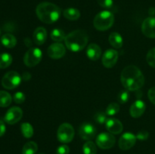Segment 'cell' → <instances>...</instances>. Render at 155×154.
I'll return each instance as SVG.
<instances>
[{
	"instance_id": "cell-1",
	"label": "cell",
	"mask_w": 155,
	"mask_h": 154,
	"mask_svg": "<svg viewBox=\"0 0 155 154\" xmlns=\"http://www.w3.org/2000/svg\"><path fill=\"white\" fill-rule=\"evenodd\" d=\"M120 80L123 86L128 91L139 90L145 83L142 71L134 65H129L123 69Z\"/></svg>"
},
{
	"instance_id": "cell-2",
	"label": "cell",
	"mask_w": 155,
	"mask_h": 154,
	"mask_svg": "<svg viewBox=\"0 0 155 154\" xmlns=\"http://www.w3.org/2000/svg\"><path fill=\"white\" fill-rule=\"evenodd\" d=\"M36 13L39 19L45 24H51L56 22L61 16L58 6L51 2H42L37 5Z\"/></svg>"
},
{
	"instance_id": "cell-3",
	"label": "cell",
	"mask_w": 155,
	"mask_h": 154,
	"mask_svg": "<svg viewBox=\"0 0 155 154\" xmlns=\"http://www.w3.org/2000/svg\"><path fill=\"white\" fill-rule=\"evenodd\" d=\"M88 34L83 30H77L71 32L64 39L66 47L71 51H80L87 45Z\"/></svg>"
},
{
	"instance_id": "cell-4",
	"label": "cell",
	"mask_w": 155,
	"mask_h": 154,
	"mask_svg": "<svg viewBox=\"0 0 155 154\" xmlns=\"http://www.w3.org/2000/svg\"><path fill=\"white\" fill-rule=\"evenodd\" d=\"M114 22V16L109 11H103L99 12L95 17L93 21L94 27L99 31H105L113 26Z\"/></svg>"
},
{
	"instance_id": "cell-5",
	"label": "cell",
	"mask_w": 155,
	"mask_h": 154,
	"mask_svg": "<svg viewBox=\"0 0 155 154\" xmlns=\"http://www.w3.org/2000/svg\"><path fill=\"white\" fill-rule=\"evenodd\" d=\"M21 82V77L16 71H9L6 72L2 79V85L5 89H12L18 87Z\"/></svg>"
},
{
	"instance_id": "cell-6",
	"label": "cell",
	"mask_w": 155,
	"mask_h": 154,
	"mask_svg": "<svg viewBox=\"0 0 155 154\" xmlns=\"http://www.w3.org/2000/svg\"><path fill=\"white\" fill-rule=\"evenodd\" d=\"M74 128L71 124L63 123L58 129L57 137L59 141L63 143H70L74 139Z\"/></svg>"
},
{
	"instance_id": "cell-7",
	"label": "cell",
	"mask_w": 155,
	"mask_h": 154,
	"mask_svg": "<svg viewBox=\"0 0 155 154\" xmlns=\"http://www.w3.org/2000/svg\"><path fill=\"white\" fill-rule=\"evenodd\" d=\"M42 52L39 48H31L26 52L24 57V62L28 67H33L41 61Z\"/></svg>"
},
{
	"instance_id": "cell-8",
	"label": "cell",
	"mask_w": 155,
	"mask_h": 154,
	"mask_svg": "<svg viewBox=\"0 0 155 154\" xmlns=\"http://www.w3.org/2000/svg\"><path fill=\"white\" fill-rule=\"evenodd\" d=\"M96 143L101 149H110V148H111L114 145L115 137L110 133H101L97 137Z\"/></svg>"
},
{
	"instance_id": "cell-9",
	"label": "cell",
	"mask_w": 155,
	"mask_h": 154,
	"mask_svg": "<svg viewBox=\"0 0 155 154\" xmlns=\"http://www.w3.org/2000/svg\"><path fill=\"white\" fill-rule=\"evenodd\" d=\"M23 116V111L20 107H11L4 117V121L9 125H14L21 119Z\"/></svg>"
},
{
	"instance_id": "cell-10",
	"label": "cell",
	"mask_w": 155,
	"mask_h": 154,
	"mask_svg": "<svg viewBox=\"0 0 155 154\" xmlns=\"http://www.w3.org/2000/svg\"><path fill=\"white\" fill-rule=\"evenodd\" d=\"M79 134L83 140H91L96 135V128L92 124L83 123L79 128Z\"/></svg>"
},
{
	"instance_id": "cell-11",
	"label": "cell",
	"mask_w": 155,
	"mask_h": 154,
	"mask_svg": "<svg viewBox=\"0 0 155 154\" xmlns=\"http://www.w3.org/2000/svg\"><path fill=\"white\" fill-rule=\"evenodd\" d=\"M136 136L132 133H124L119 139L118 145L123 150H127L133 147L136 143Z\"/></svg>"
},
{
	"instance_id": "cell-12",
	"label": "cell",
	"mask_w": 155,
	"mask_h": 154,
	"mask_svg": "<svg viewBox=\"0 0 155 154\" xmlns=\"http://www.w3.org/2000/svg\"><path fill=\"white\" fill-rule=\"evenodd\" d=\"M119 57V54L114 49H108L103 54L101 62L104 66L111 68L117 63Z\"/></svg>"
},
{
	"instance_id": "cell-13",
	"label": "cell",
	"mask_w": 155,
	"mask_h": 154,
	"mask_svg": "<svg viewBox=\"0 0 155 154\" xmlns=\"http://www.w3.org/2000/svg\"><path fill=\"white\" fill-rule=\"evenodd\" d=\"M65 47L61 42H55L50 45L47 50L48 55L52 59H60L65 54Z\"/></svg>"
},
{
	"instance_id": "cell-14",
	"label": "cell",
	"mask_w": 155,
	"mask_h": 154,
	"mask_svg": "<svg viewBox=\"0 0 155 154\" xmlns=\"http://www.w3.org/2000/svg\"><path fill=\"white\" fill-rule=\"evenodd\" d=\"M142 31L145 36L151 39L155 38V18L150 17L143 21Z\"/></svg>"
},
{
	"instance_id": "cell-15",
	"label": "cell",
	"mask_w": 155,
	"mask_h": 154,
	"mask_svg": "<svg viewBox=\"0 0 155 154\" xmlns=\"http://www.w3.org/2000/svg\"><path fill=\"white\" fill-rule=\"evenodd\" d=\"M106 128L109 133L112 134H120L124 129V126H123L122 122L117 119H114V118H110V119H107L105 122Z\"/></svg>"
},
{
	"instance_id": "cell-16",
	"label": "cell",
	"mask_w": 155,
	"mask_h": 154,
	"mask_svg": "<svg viewBox=\"0 0 155 154\" xmlns=\"http://www.w3.org/2000/svg\"><path fill=\"white\" fill-rule=\"evenodd\" d=\"M145 108H146V106L145 103L142 100H137L131 105L130 113L132 117L139 118L145 113Z\"/></svg>"
},
{
	"instance_id": "cell-17",
	"label": "cell",
	"mask_w": 155,
	"mask_h": 154,
	"mask_svg": "<svg viewBox=\"0 0 155 154\" xmlns=\"http://www.w3.org/2000/svg\"><path fill=\"white\" fill-rule=\"evenodd\" d=\"M47 39V31L44 27H37L33 32V41L37 45H43Z\"/></svg>"
},
{
	"instance_id": "cell-18",
	"label": "cell",
	"mask_w": 155,
	"mask_h": 154,
	"mask_svg": "<svg viewBox=\"0 0 155 154\" xmlns=\"http://www.w3.org/2000/svg\"><path fill=\"white\" fill-rule=\"evenodd\" d=\"M87 57L92 60H97L100 58L101 55V49L99 45L96 44H90L86 49Z\"/></svg>"
},
{
	"instance_id": "cell-19",
	"label": "cell",
	"mask_w": 155,
	"mask_h": 154,
	"mask_svg": "<svg viewBox=\"0 0 155 154\" xmlns=\"http://www.w3.org/2000/svg\"><path fill=\"white\" fill-rule=\"evenodd\" d=\"M108 40L110 45L114 48H120L123 46L124 41H123L122 36H120V34L116 33V32L110 33Z\"/></svg>"
},
{
	"instance_id": "cell-20",
	"label": "cell",
	"mask_w": 155,
	"mask_h": 154,
	"mask_svg": "<svg viewBox=\"0 0 155 154\" xmlns=\"http://www.w3.org/2000/svg\"><path fill=\"white\" fill-rule=\"evenodd\" d=\"M1 42L2 44L5 48H12L16 45L17 39L13 35L10 34V33H6V34H4L2 36Z\"/></svg>"
},
{
	"instance_id": "cell-21",
	"label": "cell",
	"mask_w": 155,
	"mask_h": 154,
	"mask_svg": "<svg viewBox=\"0 0 155 154\" xmlns=\"http://www.w3.org/2000/svg\"><path fill=\"white\" fill-rule=\"evenodd\" d=\"M64 17L70 21H77L80 18V12L78 9L74 8H69L64 11Z\"/></svg>"
},
{
	"instance_id": "cell-22",
	"label": "cell",
	"mask_w": 155,
	"mask_h": 154,
	"mask_svg": "<svg viewBox=\"0 0 155 154\" xmlns=\"http://www.w3.org/2000/svg\"><path fill=\"white\" fill-rule=\"evenodd\" d=\"M12 98L8 92L5 91H0V107H7L11 104Z\"/></svg>"
},
{
	"instance_id": "cell-23",
	"label": "cell",
	"mask_w": 155,
	"mask_h": 154,
	"mask_svg": "<svg viewBox=\"0 0 155 154\" xmlns=\"http://www.w3.org/2000/svg\"><path fill=\"white\" fill-rule=\"evenodd\" d=\"M37 143L34 141H29L24 144L22 149V154H35L37 152Z\"/></svg>"
},
{
	"instance_id": "cell-24",
	"label": "cell",
	"mask_w": 155,
	"mask_h": 154,
	"mask_svg": "<svg viewBox=\"0 0 155 154\" xmlns=\"http://www.w3.org/2000/svg\"><path fill=\"white\" fill-rule=\"evenodd\" d=\"M12 63V57L8 53H2L0 54V69L8 67Z\"/></svg>"
},
{
	"instance_id": "cell-25",
	"label": "cell",
	"mask_w": 155,
	"mask_h": 154,
	"mask_svg": "<svg viewBox=\"0 0 155 154\" xmlns=\"http://www.w3.org/2000/svg\"><path fill=\"white\" fill-rule=\"evenodd\" d=\"M51 38L53 41L56 42H61V41H64L66 38L64 32L61 29H54L51 31Z\"/></svg>"
},
{
	"instance_id": "cell-26",
	"label": "cell",
	"mask_w": 155,
	"mask_h": 154,
	"mask_svg": "<svg viewBox=\"0 0 155 154\" xmlns=\"http://www.w3.org/2000/svg\"><path fill=\"white\" fill-rule=\"evenodd\" d=\"M21 132L26 138H30L33 135V128L31 124L28 122H24L21 126Z\"/></svg>"
},
{
	"instance_id": "cell-27",
	"label": "cell",
	"mask_w": 155,
	"mask_h": 154,
	"mask_svg": "<svg viewBox=\"0 0 155 154\" xmlns=\"http://www.w3.org/2000/svg\"><path fill=\"white\" fill-rule=\"evenodd\" d=\"M83 152L84 154H96V145L91 140H88L83 146Z\"/></svg>"
},
{
	"instance_id": "cell-28",
	"label": "cell",
	"mask_w": 155,
	"mask_h": 154,
	"mask_svg": "<svg viewBox=\"0 0 155 154\" xmlns=\"http://www.w3.org/2000/svg\"><path fill=\"white\" fill-rule=\"evenodd\" d=\"M120 111V106L117 103H111L107 106L106 109V114L108 116H114L117 114Z\"/></svg>"
},
{
	"instance_id": "cell-29",
	"label": "cell",
	"mask_w": 155,
	"mask_h": 154,
	"mask_svg": "<svg viewBox=\"0 0 155 154\" xmlns=\"http://www.w3.org/2000/svg\"><path fill=\"white\" fill-rule=\"evenodd\" d=\"M146 60L150 66L155 68V48H151L148 51L146 56Z\"/></svg>"
},
{
	"instance_id": "cell-30",
	"label": "cell",
	"mask_w": 155,
	"mask_h": 154,
	"mask_svg": "<svg viewBox=\"0 0 155 154\" xmlns=\"http://www.w3.org/2000/svg\"><path fill=\"white\" fill-rule=\"evenodd\" d=\"M130 99V93L129 91H122L118 95V101L121 104H125Z\"/></svg>"
},
{
	"instance_id": "cell-31",
	"label": "cell",
	"mask_w": 155,
	"mask_h": 154,
	"mask_svg": "<svg viewBox=\"0 0 155 154\" xmlns=\"http://www.w3.org/2000/svg\"><path fill=\"white\" fill-rule=\"evenodd\" d=\"M95 122H97L99 124H103L106 122L107 121V114L106 113H103V112H100V113H96L94 116Z\"/></svg>"
},
{
	"instance_id": "cell-32",
	"label": "cell",
	"mask_w": 155,
	"mask_h": 154,
	"mask_svg": "<svg viewBox=\"0 0 155 154\" xmlns=\"http://www.w3.org/2000/svg\"><path fill=\"white\" fill-rule=\"evenodd\" d=\"M13 99L16 104H23L25 101V95L21 91L16 92L14 95Z\"/></svg>"
},
{
	"instance_id": "cell-33",
	"label": "cell",
	"mask_w": 155,
	"mask_h": 154,
	"mask_svg": "<svg viewBox=\"0 0 155 154\" xmlns=\"http://www.w3.org/2000/svg\"><path fill=\"white\" fill-rule=\"evenodd\" d=\"M98 5L104 8H110L113 6V0H97Z\"/></svg>"
},
{
	"instance_id": "cell-34",
	"label": "cell",
	"mask_w": 155,
	"mask_h": 154,
	"mask_svg": "<svg viewBox=\"0 0 155 154\" xmlns=\"http://www.w3.org/2000/svg\"><path fill=\"white\" fill-rule=\"evenodd\" d=\"M70 148L68 145L63 144L58 146L56 150V154H69Z\"/></svg>"
},
{
	"instance_id": "cell-35",
	"label": "cell",
	"mask_w": 155,
	"mask_h": 154,
	"mask_svg": "<svg viewBox=\"0 0 155 154\" xmlns=\"http://www.w3.org/2000/svg\"><path fill=\"white\" fill-rule=\"evenodd\" d=\"M148 136H149V133L147 131H140L136 134V138L140 140H145L148 139Z\"/></svg>"
},
{
	"instance_id": "cell-36",
	"label": "cell",
	"mask_w": 155,
	"mask_h": 154,
	"mask_svg": "<svg viewBox=\"0 0 155 154\" xmlns=\"http://www.w3.org/2000/svg\"><path fill=\"white\" fill-rule=\"evenodd\" d=\"M148 96L151 102L155 105V87H152L149 89L148 93Z\"/></svg>"
},
{
	"instance_id": "cell-37",
	"label": "cell",
	"mask_w": 155,
	"mask_h": 154,
	"mask_svg": "<svg viewBox=\"0 0 155 154\" xmlns=\"http://www.w3.org/2000/svg\"><path fill=\"white\" fill-rule=\"evenodd\" d=\"M6 131V127L5 125V122L2 119H0V137L4 135Z\"/></svg>"
},
{
	"instance_id": "cell-38",
	"label": "cell",
	"mask_w": 155,
	"mask_h": 154,
	"mask_svg": "<svg viewBox=\"0 0 155 154\" xmlns=\"http://www.w3.org/2000/svg\"><path fill=\"white\" fill-rule=\"evenodd\" d=\"M30 74L29 73V72H24V74H23V79H24V80H28L30 79Z\"/></svg>"
},
{
	"instance_id": "cell-39",
	"label": "cell",
	"mask_w": 155,
	"mask_h": 154,
	"mask_svg": "<svg viewBox=\"0 0 155 154\" xmlns=\"http://www.w3.org/2000/svg\"><path fill=\"white\" fill-rule=\"evenodd\" d=\"M38 154H43V153H38Z\"/></svg>"
}]
</instances>
